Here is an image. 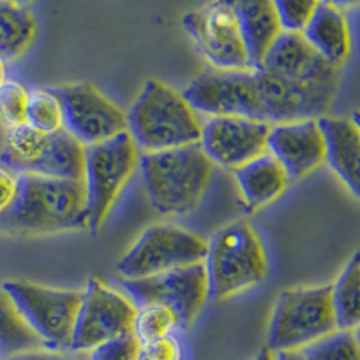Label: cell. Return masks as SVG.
Masks as SVG:
<instances>
[{
	"label": "cell",
	"mask_w": 360,
	"mask_h": 360,
	"mask_svg": "<svg viewBox=\"0 0 360 360\" xmlns=\"http://www.w3.org/2000/svg\"><path fill=\"white\" fill-rule=\"evenodd\" d=\"M29 90L18 82L6 79L0 85V123L8 130L25 124L27 121Z\"/></svg>",
	"instance_id": "cell-28"
},
{
	"label": "cell",
	"mask_w": 360,
	"mask_h": 360,
	"mask_svg": "<svg viewBox=\"0 0 360 360\" xmlns=\"http://www.w3.org/2000/svg\"><path fill=\"white\" fill-rule=\"evenodd\" d=\"M9 2H13V4H18V6H25V8H27V4H31L33 0H9Z\"/></svg>",
	"instance_id": "cell-38"
},
{
	"label": "cell",
	"mask_w": 360,
	"mask_h": 360,
	"mask_svg": "<svg viewBox=\"0 0 360 360\" xmlns=\"http://www.w3.org/2000/svg\"><path fill=\"white\" fill-rule=\"evenodd\" d=\"M0 360H2V359H0Z\"/></svg>",
	"instance_id": "cell-39"
},
{
	"label": "cell",
	"mask_w": 360,
	"mask_h": 360,
	"mask_svg": "<svg viewBox=\"0 0 360 360\" xmlns=\"http://www.w3.org/2000/svg\"><path fill=\"white\" fill-rule=\"evenodd\" d=\"M37 34L34 15L25 6L0 0V56L17 60L31 47Z\"/></svg>",
	"instance_id": "cell-22"
},
{
	"label": "cell",
	"mask_w": 360,
	"mask_h": 360,
	"mask_svg": "<svg viewBox=\"0 0 360 360\" xmlns=\"http://www.w3.org/2000/svg\"><path fill=\"white\" fill-rule=\"evenodd\" d=\"M143 344L134 332L114 337L110 340L98 344L89 352V360H141Z\"/></svg>",
	"instance_id": "cell-30"
},
{
	"label": "cell",
	"mask_w": 360,
	"mask_h": 360,
	"mask_svg": "<svg viewBox=\"0 0 360 360\" xmlns=\"http://www.w3.org/2000/svg\"><path fill=\"white\" fill-rule=\"evenodd\" d=\"M332 308L337 330H356L360 323V256L353 254L332 285Z\"/></svg>",
	"instance_id": "cell-24"
},
{
	"label": "cell",
	"mask_w": 360,
	"mask_h": 360,
	"mask_svg": "<svg viewBox=\"0 0 360 360\" xmlns=\"http://www.w3.org/2000/svg\"><path fill=\"white\" fill-rule=\"evenodd\" d=\"M17 184H18V175L13 173L11 169L2 168L0 166V214L8 211L9 205L15 200L17 195Z\"/></svg>",
	"instance_id": "cell-32"
},
{
	"label": "cell",
	"mask_w": 360,
	"mask_h": 360,
	"mask_svg": "<svg viewBox=\"0 0 360 360\" xmlns=\"http://www.w3.org/2000/svg\"><path fill=\"white\" fill-rule=\"evenodd\" d=\"M124 292L137 308L160 304L176 315L179 326H191L209 299L204 262L180 266L143 279H121Z\"/></svg>",
	"instance_id": "cell-10"
},
{
	"label": "cell",
	"mask_w": 360,
	"mask_h": 360,
	"mask_svg": "<svg viewBox=\"0 0 360 360\" xmlns=\"http://www.w3.org/2000/svg\"><path fill=\"white\" fill-rule=\"evenodd\" d=\"M139 168V148L128 131L85 148L83 186L86 198V229L98 233L128 180Z\"/></svg>",
	"instance_id": "cell-6"
},
{
	"label": "cell",
	"mask_w": 360,
	"mask_h": 360,
	"mask_svg": "<svg viewBox=\"0 0 360 360\" xmlns=\"http://www.w3.org/2000/svg\"><path fill=\"white\" fill-rule=\"evenodd\" d=\"M304 360H360L356 330H337L301 349Z\"/></svg>",
	"instance_id": "cell-26"
},
{
	"label": "cell",
	"mask_w": 360,
	"mask_h": 360,
	"mask_svg": "<svg viewBox=\"0 0 360 360\" xmlns=\"http://www.w3.org/2000/svg\"><path fill=\"white\" fill-rule=\"evenodd\" d=\"M303 38L311 49L333 67L342 65L352 53V34L342 9L321 2L303 29Z\"/></svg>",
	"instance_id": "cell-20"
},
{
	"label": "cell",
	"mask_w": 360,
	"mask_h": 360,
	"mask_svg": "<svg viewBox=\"0 0 360 360\" xmlns=\"http://www.w3.org/2000/svg\"><path fill=\"white\" fill-rule=\"evenodd\" d=\"M234 179L249 211H258L287 191L290 179L269 152L233 169Z\"/></svg>",
	"instance_id": "cell-21"
},
{
	"label": "cell",
	"mask_w": 360,
	"mask_h": 360,
	"mask_svg": "<svg viewBox=\"0 0 360 360\" xmlns=\"http://www.w3.org/2000/svg\"><path fill=\"white\" fill-rule=\"evenodd\" d=\"M254 360H276V355H274V352H272V349L265 348V349H262V352H259V355L256 356Z\"/></svg>",
	"instance_id": "cell-36"
},
{
	"label": "cell",
	"mask_w": 360,
	"mask_h": 360,
	"mask_svg": "<svg viewBox=\"0 0 360 360\" xmlns=\"http://www.w3.org/2000/svg\"><path fill=\"white\" fill-rule=\"evenodd\" d=\"M266 152L290 180L310 175L324 164V139L317 119L270 124Z\"/></svg>",
	"instance_id": "cell-17"
},
{
	"label": "cell",
	"mask_w": 360,
	"mask_h": 360,
	"mask_svg": "<svg viewBox=\"0 0 360 360\" xmlns=\"http://www.w3.org/2000/svg\"><path fill=\"white\" fill-rule=\"evenodd\" d=\"M233 8L249 62L252 69H259L263 56L276 38L283 33L276 17L272 0H227Z\"/></svg>",
	"instance_id": "cell-19"
},
{
	"label": "cell",
	"mask_w": 360,
	"mask_h": 360,
	"mask_svg": "<svg viewBox=\"0 0 360 360\" xmlns=\"http://www.w3.org/2000/svg\"><path fill=\"white\" fill-rule=\"evenodd\" d=\"M321 2H326V4H332L339 9H349V8H355L359 4V0H321Z\"/></svg>",
	"instance_id": "cell-34"
},
{
	"label": "cell",
	"mask_w": 360,
	"mask_h": 360,
	"mask_svg": "<svg viewBox=\"0 0 360 360\" xmlns=\"http://www.w3.org/2000/svg\"><path fill=\"white\" fill-rule=\"evenodd\" d=\"M137 307L128 295L114 290L98 278H92L83 290L70 348L90 352L98 344L131 332Z\"/></svg>",
	"instance_id": "cell-12"
},
{
	"label": "cell",
	"mask_w": 360,
	"mask_h": 360,
	"mask_svg": "<svg viewBox=\"0 0 360 360\" xmlns=\"http://www.w3.org/2000/svg\"><path fill=\"white\" fill-rule=\"evenodd\" d=\"M182 25L214 70L252 69L242 31L227 0H209L202 8L186 13Z\"/></svg>",
	"instance_id": "cell-11"
},
{
	"label": "cell",
	"mask_w": 360,
	"mask_h": 360,
	"mask_svg": "<svg viewBox=\"0 0 360 360\" xmlns=\"http://www.w3.org/2000/svg\"><path fill=\"white\" fill-rule=\"evenodd\" d=\"M198 114L259 121L256 70H205L182 92Z\"/></svg>",
	"instance_id": "cell-14"
},
{
	"label": "cell",
	"mask_w": 360,
	"mask_h": 360,
	"mask_svg": "<svg viewBox=\"0 0 360 360\" xmlns=\"http://www.w3.org/2000/svg\"><path fill=\"white\" fill-rule=\"evenodd\" d=\"M209 297L224 301L258 287L269 276L265 249L245 220H236L217 231L207 242L204 259Z\"/></svg>",
	"instance_id": "cell-4"
},
{
	"label": "cell",
	"mask_w": 360,
	"mask_h": 360,
	"mask_svg": "<svg viewBox=\"0 0 360 360\" xmlns=\"http://www.w3.org/2000/svg\"><path fill=\"white\" fill-rule=\"evenodd\" d=\"M63 110V130L82 146H94L128 131L127 112L90 83H74L53 89Z\"/></svg>",
	"instance_id": "cell-13"
},
{
	"label": "cell",
	"mask_w": 360,
	"mask_h": 360,
	"mask_svg": "<svg viewBox=\"0 0 360 360\" xmlns=\"http://www.w3.org/2000/svg\"><path fill=\"white\" fill-rule=\"evenodd\" d=\"M270 124L245 117H209L202 123L200 148L209 160L236 169L266 153Z\"/></svg>",
	"instance_id": "cell-15"
},
{
	"label": "cell",
	"mask_w": 360,
	"mask_h": 360,
	"mask_svg": "<svg viewBox=\"0 0 360 360\" xmlns=\"http://www.w3.org/2000/svg\"><path fill=\"white\" fill-rule=\"evenodd\" d=\"M176 328H179V319L169 308L152 304V307L137 308L131 332L144 346L152 340L172 335Z\"/></svg>",
	"instance_id": "cell-27"
},
{
	"label": "cell",
	"mask_w": 360,
	"mask_h": 360,
	"mask_svg": "<svg viewBox=\"0 0 360 360\" xmlns=\"http://www.w3.org/2000/svg\"><path fill=\"white\" fill-rule=\"evenodd\" d=\"M128 134L144 152H162L200 143L202 121L182 92L148 79L127 114Z\"/></svg>",
	"instance_id": "cell-3"
},
{
	"label": "cell",
	"mask_w": 360,
	"mask_h": 360,
	"mask_svg": "<svg viewBox=\"0 0 360 360\" xmlns=\"http://www.w3.org/2000/svg\"><path fill=\"white\" fill-rule=\"evenodd\" d=\"M2 360H70L65 355H62L60 352H54V349H31V352H22L17 355L6 356Z\"/></svg>",
	"instance_id": "cell-33"
},
{
	"label": "cell",
	"mask_w": 360,
	"mask_h": 360,
	"mask_svg": "<svg viewBox=\"0 0 360 360\" xmlns=\"http://www.w3.org/2000/svg\"><path fill=\"white\" fill-rule=\"evenodd\" d=\"M139 169L150 205L159 214H188L198 207L213 176L214 164L200 144L139 155Z\"/></svg>",
	"instance_id": "cell-2"
},
{
	"label": "cell",
	"mask_w": 360,
	"mask_h": 360,
	"mask_svg": "<svg viewBox=\"0 0 360 360\" xmlns=\"http://www.w3.org/2000/svg\"><path fill=\"white\" fill-rule=\"evenodd\" d=\"M41 348L45 344L25 323L11 295L0 288V359Z\"/></svg>",
	"instance_id": "cell-23"
},
{
	"label": "cell",
	"mask_w": 360,
	"mask_h": 360,
	"mask_svg": "<svg viewBox=\"0 0 360 360\" xmlns=\"http://www.w3.org/2000/svg\"><path fill=\"white\" fill-rule=\"evenodd\" d=\"M25 124L44 134L63 130L62 103L53 89H33L29 92Z\"/></svg>",
	"instance_id": "cell-25"
},
{
	"label": "cell",
	"mask_w": 360,
	"mask_h": 360,
	"mask_svg": "<svg viewBox=\"0 0 360 360\" xmlns=\"http://www.w3.org/2000/svg\"><path fill=\"white\" fill-rule=\"evenodd\" d=\"M2 162L13 173L83 180L85 146L65 130L44 134L29 124L6 134Z\"/></svg>",
	"instance_id": "cell-7"
},
{
	"label": "cell",
	"mask_w": 360,
	"mask_h": 360,
	"mask_svg": "<svg viewBox=\"0 0 360 360\" xmlns=\"http://www.w3.org/2000/svg\"><path fill=\"white\" fill-rule=\"evenodd\" d=\"M259 69L295 85L339 86L337 67L323 60L299 33L279 34L263 56Z\"/></svg>",
	"instance_id": "cell-16"
},
{
	"label": "cell",
	"mask_w": 360,
	"mask_h": 360,
	"mask_svg": "<svg viewBox=\"0 0 360 360\" xmlns=\"http://www.w3.org/2000/svg\"><path fill=\"white\" fill-rule=\"evenodd\" d=\"M337 332L332 285L283 290L270 315L266 348L301 352L315 340Z\"/></svg>",
	"instance_id": "cell-5"
},
{
	"label": "cell",
	"mask_w": 360,
	"mask_h": 360,
	"mask_svg": "<svg viewBox=\"0 0 360 360\" xmlns=\"http://www.w3.org/2000/svg\"><path fill=\"white\" fill-rule=\"evenodd\" d=\"M2 288L11 295L24 321L40 337L45 348L54 352L70 348L83 290H58L29 281H8Z\"/></svg>",
	"instance_id": "cell-9"
},
{
	"label": "cell",
	"mask_w": 360,
	"mask_h": 360,
	"mask_svg": "<svg viewBox=\"0 0 360 360\" xmlns=\"http://www.w3.org/2000/svg\"><path fill=\"white\" fill-rule=\"evenodd\" d=\"M324 139V164L340 179L353 197H359L360 128L356 117L317 119Z\"/></svg>",
	"instance_id": "cell-18"
},
{
	"label": "cell",
	"mask_w": 360,
	"mask_h": 360,
	"mask_svg": "<svg viewBox=\"0 0 360 360\" xmlns=\"http://www.w3.org/2000/svg\"><path fill=\"white\" fill-rule=\"evenodd\" d=\"M283 33H303L321 0H272Z\"/></svg>",
	"instance_id": "cell-29"
},
{
	"label": "cell",
	"mask_w": 360,
	"mask_h": 360,
	"mask_svg": "<svg viewBox=\"0 0 360 360\" xmlns=\"http://www.w3.org/2000/svg\"><path fill=\"white\" fill-rule=\"evenodd\" d=\"M276 360H304L301 352H276Z\"/></svg>",
	"instance_id": "cell-35"
},
{
	"label": "cell",
	"mask_w": 360,
	"mask_h": 360,
	"mask_svg": "<svg viewBox=\"0 0 360 360\" xmlns=\"http://www.w3.org/2000/svg\"><path fill=\"white\" fill-rule=\"evenodd\" d=\"M78 229H86L83 180L18 175L15 200L0 214V231L56 234Z\"/></svg>",
	"instance_id": "cell-1"
},
{
	"label": "cell",
	"mask_w": 360,
	"mask_h": 360,
	"mask_svg": "<svg viewBox=\"0 0 360 360\" xmlns=\"http://www.w3.org/2000/svg\"><path fill=\"white\" fill-rule=\"evenodd\" d=\"M6 82V60L0 56V85Z\"/></svg>",
	"instance_id": "cell-37"
},
{
	"label": "cell",
	"mask_w": 360,
	"mask_h": 360,
	"mask_svg": "<svg viewBox=\"0 0 360 360\" xmlns=\"http://www.w3.org/2000/svg\"><path fill=\"white\" fill-rule=\"evenodd\" d=\"M207 242L179 225H150L119 258L115 270L121 279H143L168 270L202 263Z\"/></svg>",
	"instance_id": "cell-8"
},
{
	"label": "cell",
	"mask_w": 360,
	"mask_h": 360,
	"mask_svg": "<svg viewBox=\"0 0 360 360\" xmlns=\"http://www.w3.org/2000/svg\"><path fill=\"white\" fill-rule=\"evenodd\" d=\"M143 360H184V348L172 333V335L144 344Z\"/></svg>",
	"instance_id": "cell-31"
}]
</instances>
